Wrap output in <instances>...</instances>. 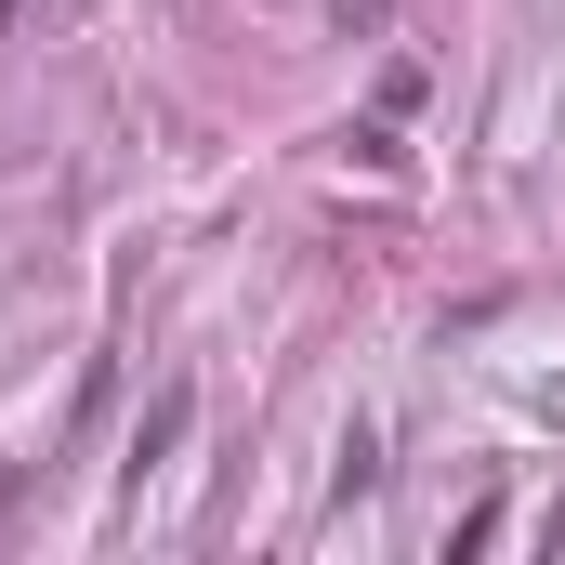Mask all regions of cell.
Segmentation results:
<instances>
[{
    "label": "cell",
    "instance_id": "1",
    "mask_svg": "<svg viewBox=\"0 0 565 565\" xmlns=\"http://www.w3.org/2000/svg\"><path fill=\"white\" fill-rule=\"evenodd\" d=\"M13 13H26V0H0V26H13Z\"/></svg>",
    "mask_w": 565,
    "mask_h": 565
}]
</instances>
